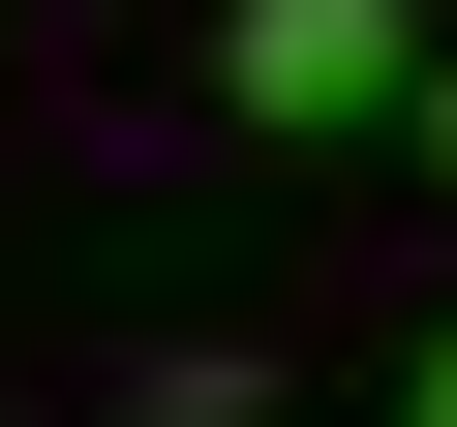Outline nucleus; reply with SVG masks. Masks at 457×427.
Wrapping results in <instances>:
<instances>
[{"mask_svg":"<svg viewBox=\"0 0 457 427\" xmlns=\"http://www.w3.org/2000/svg\"><path fill=\"white\" fill-rule=\"evenodd\" d=\"M427 0H213V122H275V153H366V122H427Z\"/></svg>","mask_w":457,"mask_h":427,"instance_id":"obj_1","label":"nucleus"},{"mask_svg":"<svg viewBox=\"0 0 457 427\" xmlns=\"http://www.w3.org/2000/svg\"><path fill=\"white\" fill-rule=\"evenodd\" d=\"M122 427H305L275 366H122Z\"/></svg>","mask_w":457,"mask_h":427,"instance_id":"obj_2","label":"nucleus"},{"mask_svg":"<svg viewBox=\"0 0 457 427\" xmlns=\"http://www.w3.org/2000/svg\"><path fill=\"white\" fill-rule=\"evenodd\" d=\"M427 183H457V62H427Z\"/></svg>","mask_w":457,"mask_h":427,"instance_id":"obj_3","label":"nucleus"},{"mask_svg":"<svg viewBox=\"0 0 457 427\" xmlns=\"http://www.w3.org/2000/svg\"><path fill=\"white\" fill-rule=\"evenodd\" d=\"M427 427H457V306H427Z\"/></svg>","mask_w":457,"mask_h":427,"instance_id":"obj_4","label":"nucleus"}]
</instances>
